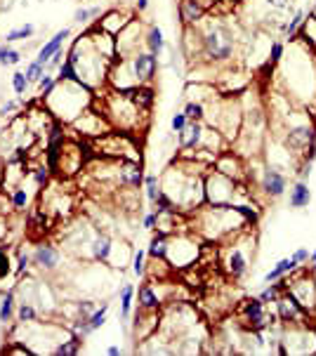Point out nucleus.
Instances as JSON below:
<instances>
[{
  "instance_id": "obj_26",
  "label": "nucleus",
  "mask_w": 316,
  "mask_h": 356,
  "mask_svg": "<svg viewBox=\"0 0 316 356\" xmlns=\"http://www.w3.org/2000/svg\"><path fill=\"white\" fill-rule=\"evenodd\" d=\"M144 47L151 52V55H161L163 50H166V36H163V31L158 29L156 24H149L146 26V34H144Z\"/></svg>"
},
{
  "instance_id": "obj_29",
  "label": "nucleus",
  "mask_w": 316,
  "mask_h": 356,
  "mask_svg": "<svg viewBox=\"0 0 316 356\" xmlns=\"http://www.w3.org/2000/svg\"><path fill=\"white\" fill-rule=\"evenodd\" d=\"M137 298V290H135L133 283H123L121 285V319L128 321L133 316V302Z\"/></svg>"
},
{
  "instance_id": "obj_57",
  "label": "nucleus",
  "mask_w": 316,
  "mask_h": 356,
  "mask_svg": "<svg viewBox=\"0 0 316 356\" xmlns=\"http://www.w3.org/2000/svg\"><path fill=\"white\" fill-rule=\"evenodd\" d=\"M309 262H312V264H316V250H312V252H309Z\"/></svg>"
},
{
  "instance_id": "obj_22",
  "label": "nucleus",
  "mask_w": 316,
  "mask_h": 356,
  "mask_svg": "<svg viewBox=\"0 0 316 356\" xmlns=\"http://www.w3.org/2000/svg\"><path fill=\"white\" fill-rule=\"evenodd\" d=\"M69 36H71V29H62V31H57V34H54L50 40L45 43V45L41 47V50H38V57H36V62H41L43 67H45L47 62H50V59L57 55L59 50H62L64 47V43L69 40Z\"/></svg>"
},
{
  "instance_id": "obj_1",
  "label": "nucleus",
  "mask_w": 316,
  "mask_h": 356,
  "mask_svg": "<svg viewBox=\"0 0 316 356\" xmlns=\"http://www.w3.org/2000/svg\"><path fill=\"white\" fill-rule=\"evenodd\" d=\"M194 29L201 38V57L215 67H225L232 62L238 45L243 43L238 36V26L225 21V14H215V17L205 14Z\"/></svg>"
},
{
  "instance_id": "obj_48",
  "label": "nucleus",
  "mask_w": 316,
  "mask_h": 356,
  "mask_svg": "<svg viewBox=\"0 0 316 356\" xmlns=\"http://www.w3.org/2000/svg\"><path fill=\"white\" fill-rule=\"evenodd\" d=\"M10 274H12V260H10V250L5 248V250L0 252V281L8 278Z\"/></svg>"
},
{
  "instance_id": "obj_11",
  "label": "nucleus",
  "mask_w": 316,
  "mask_h": 356,
  "mask_svg": "<svg viewBox=\"0 0 316 356\" xmlns=\"http://www.w3.org/2000/svg\"><path fill=\"white\" fill-rule=\"evenodd\" d=\"M71 128L78 130V134H83V137H88V139H97V137H102V134L113 130L104 113H95L92 109H85L80 113V116L71 123Z\"/></svg>"
},
{
  "instance_id": "obj_44",
  "label": "nucleus",
  "mask_w": 316,
  "mask_h": 356,
  "mask_svg": "<svg viewBox=\"0 0 316 356\" xmlns=\"http://www.w3.org/2000/svg\"><path fill=\"white\" fill-rule=\"evenodd\" d=\"M100 305H95L92 300H80L76 302V316H80V319H90L92 314H95V309Z\"/></svg>"
},
{
  "instance_id": "obj_2",
  "label": "nucleus",
  "mask_w": 316,
  "mask_h": 356,
  "mask_svg": "<svg viewBox=\"0 0 316 356\" xmlns=\"http://www.w3.org/2000/svg\"><path fill=\"white\" fill-rule=\"evenodd\" d=\"M161 189L175 201L179 213H194L196 208H201L205 203L203 177L192 175L177 161L161 175Z\"/></svg>"
},
{
  "instance_id": "obj_47",
  "label": "nucleus",
  "mask_w": 316,
  "mask_h": 356,
  "mask_svg": "<svg viewBox=\"0 0 316 356\" xmlns=\"http://www.w3.org/2000/svg\"><path fill=\"white\" fill-rule=\"evenodd\" d=\"M29 264H31V255H29V252H19V255H17V267H14L12 274L17 278H21L26 272H29Z\"/></svg>"
},
{
  "instance_id": "obj_52",
  "label": "nucleus",
  "mask_w": 316,
  "mask_h": 356,
  "mask_svg": "<svg viewBox=\"0 0 316 356\" xmlns=\"http://www.w3.org/2000/svg\"><path fill=\"white\" fill-rule=\"evenodd\" d=\"M293 262L297 264H304V262H309V248H297L295 252H293Z\"/></svg>"
},
{
  "instance_id": "obj_3",
  "label": "nucleus",
  "mask_w": 316,
  "mask_h": 356,
  "mask_svg": "<svg viewBox=\"0 0 316 356\" xmlns=\"http://www.w3.org/2000/svg\"><path fill=\"white\" fill-rule=\"evenodd\" d=\"M90 104H92V90L83 83H76V80L57 83L52 95L43 99V106L52 113L54 121L64 123V126H71L80 113L90 109Z\"/></svg>"
},
{
  "instance_id": "obj_55",
  "label": "nucleus",
  "mask_w": 316,
  "mask_h": 356,
  "mask_svg": "<svg viewBox=\"0 0 316 356\" xmlns=\"http://www.w3.org/2000/svg\"><path fill=\"white\" fill-rule=\"evenodd\" d=\"M106 354L109 356H118L121 354V347H118V344H111V347H106Z\"/></svg>"
},
{
  "instance_id": "obj_28",
  "label": "nucleus",
  "mask_w": 316,
  "mask_h": 356,
  "mask_svg": "<svg viewBox=\"0 0 316 356\" xmlns=\"http://www.w3.org/2000/svg\"><path fill=\"white\" fill-rule=\"evenodd\" d=\"M297 264L293 262V257H286V260H279L271 267V272L264 274V283H271V281H279L281 276H291V274H295Z\"/></svg>"
},
{
  "instance_id": "obj_35",
  "label": "nucleus",
  "mask_w": 316,
  "mask_h": 356,
  "mask_svg": "<svg viewBox=\"0 0 316 356\" xmlns=\"http://www.w3.org/2000/svg\"><path fill=\"white\" fill-rule=\"evenodd\" d=\"M102 12H104V8H102V5H95V8H78L74 12V24H78V26L90 24V19L100 17Z\"/></svg>"
},
{
  "instance_id": "obj_4",
  "label": "nucleus",
  "mask_w": 316,
  "mask_h": 356,
  "mask_svg": "<svg viewBox=\"0 0 316 356\" xmlns=\"http://www.w3.org/2000/svg\"><path fill=\"white\" fill-rule=\"evenodd\" d=\"M279 134L276 137L286 144L297 158L314 161L316 158V126L307 111L293 109L286 118L274 123Z\"/></svg>"
},
{
  "instance_id": "obj_51",
  "label": "nucleus",
  "mask_w": 316,
  "mask_h": 356,
  "mask_svg": "<svg viewBox=\"0 0 316 356\" xmlns=\"http://www.w3.org/2000/svg\"><path fill=\"white\" fill-rule=\"evenodd\" d=\"M17 109H19V104H17V102H14V99H8L3 106H0V118H8V116H12V113L17 111Z\"/></svg>"
},
{
  "instance_id": "obj_20",
  "label": "nucleus",
  "mask_w": 316,
  "mask_h": 356,
  "mask_svg": "<svg viewBox=\"0 0 316 356\" xmlns=\"http://www.w3.org/2000/svg\"><path fill=\"white\" fill-rule=\"evenodd\" d=\"M113 246H116V241L111 239L109 234H104V231H97L95 236H92V241H90V257L95 262H100V264H106L109 267V262H111V252H113Z\"/></svg>"
},
{
  "instance_id": "obj_34",
  "label": "nucleus",
  "mask_w": 316,
  "mask_h": 356,
  "mask_svg": "<svg viewBox=\"0 0 316 356\" xmlns=\"http://www.w3.org/2000/svg\"><path fill=\"white\" fill-rule=\"evenodd\" d=\"M21 62V52L14 50L10 43H3L0 45V67H17Z\"/></svg>"
},
{
  "instance_id": "obj_53",
  "label": "nucleus",
  "mask_w": 316,
  "mask_h": 356,
  "mask_svg": "<svg viewBox=\"0 0 316 356\" xmlns=\"http://www.w3.org/2000/svg\"><path fill=\"white\" fill-rule=\"evenodd\" d=\"M64 57H67V55H64V52L59 50L57 55H54V57L50 59V62L45 64V69H59V67H62V62H64Z\"/></svg>"
},
{
  "instance_id": "obj_33",
  "label": "nucleus",
  "mask_w": 316,
  "mask_h": 356,
  "mask_svg": "<svg viewBox=\"0 0 316 356\" xmlns=\"http://www.w3.org/2000/svg\"><path fill=\"white\" fill-rule=\"evenodd\" d=\"M17 323L19 326H26V323H34L38 319V309H36V305L34 302H29V300H24V302H19L17 305Z\"/></svg>"
},
{
  "instance_id": "obj_45",
  "label": "nucleus",
  "mask_w": 316,
  "mask_h": 356,
  "mask_svg": "<svg viewBox=\"0 0 316 356\" xmlns=\"http://www.w3.org/2000/svg\"><path fill=\"white\" fill-rule=\"evenodd\" d=\"M29 88H31V83L26 80L24 71H17V73L12 75V90H14V95H26V93H29Z\"/></svg>"
},
{
  "instance_id": "obj_23",
  "label": "nucleus",
  "mask_w": 316,
  "mask_h": 356,
  "mask_svg": "<svg viewBox=\"0 0 316 356\" xmlns=\"http://www.w3.org/2000/svg\"><path fill=\"white\" fill-rule=\"evenodd\" d=\"M288 203H291V208H295V210H302L312 203V189H309L307 182L297 180L295 185L291 187V198H288Z\"/></svg>"
},
{
  "instance_id": "obj_10",
  "label": "nucleus",
  "mask_w": 316,
  "mask_h": 356,
  "mask_svg": "<svg viewBox=\"0 0 316 356\" xmlns=\"http://www.w3.org/2000/svg\"><path fill=\"white\" fill-rule=\"evenodd\" d=\"M286 290L300 302V307H304L309 314H316V276L312 272H302L297 276L288 278Z\"/></svg>"
},
{
  "instance_id": "obj_25",
  "label": "nucleus",
  "mask_w": 316,
  "mask_h": 356,
  "mask_svg": "<svg viewBox=\"0 0 316 356\" xmlns=\"http://www.w3.org/2000/svg\"><path fill=\"white\" fill-rule=\"evenodd\" d=\"M168 246H170V236L156 231V234L151 236V241H149V248H146V257H149V260H166Z\"/></svg>"
},
{
  "instance_id": "obj_5",
  "label": "nucleus",
  "mask_w": 316,
  "mask_h": 356,
  "mask_svg": "<svg viewBox=\"0 0 316 356\" xmlns=\"http://www.w3.org/2000/svg\"><path fill=\"white\" fill-rule=\"evenodd\" d=\"M255 250V239L248 234V229L238 231L234 236V244L225 250V269L234 281H241L250 272V255Z\"/></svg>"
},
{
  "instance_id": "obj_49",
  "label": "nucleus",
  "mask_w": 316,
  "mask_h": 356,
  "mask_svg": "<svg viewBox=\"0 0 316 356\" xmlns=\"http://www.w3.org/2000/svg\"><path fill=\"white\" fill-rule=\"evenodd\" d=\"M187 126H189V118H187V113H184V111H177L175 116L170 118V130H172V132L184 130Z\"/></svg>"
},
{
  "instance_id": "obj_17",
  "label": "nucleus",
  "mask_w": 316,
  "mask_h": 356,
  "mask_svg": "<svg viewBox=\"0 0 316 356\" xmlns=\"http://www.w3.org/2000/svg\"><path fill=\"white\" fill-rule=\"evenodd\" d=\"M31 262H34L41 272H57L59 262H62V252H59V248L54 244L43 241V244H38L34 248V252H31Z\"/></svg>"
},
{
  "instance_id": "obj_12",
  "label": "nucleus",
  "mask_w": 316,
  "mask_h": 356,
  "mask_svg": "<svg viewBox=\"0 0 316 356\" xmlns=\"http://www.w3.org/2000/svg\"><path fill=\"white\" fill-rule=\"evenodd\" d=\"M144 45V34H142V21L135 17L128 26L116 36V52L121 59H130L133 55L142 52Z\"/></svg>"
},
{
  "instance_id": "obj_56",
  "label": "nucleus",
  "mask_w": 316,
  "mask_h": 356,
  "mask_svg": "<svg viewBox=\"0 0 316 356\" xmlns=\"http://www.w3.org/2000/svg\"><path fill=\"white\" fill-rule=\"evenodd\" d=\"M5 165L8 163H5V158L0 156V185H3V180H5Z\"/></svg>"
},
{
  "instance_id": "obj_40",
  "label": "nucleus",
  "mask_w": 316,
  "mask_h": 356,
  "mask_svg": "<svg viewBox=\"0 0 316 356\" xmlns=\"http://www.w3.org/2000/svg\"><path fill=\"white\" fill-rule=\"evenodd\" d=\"M182 111L187 113L189 121H205V104H203V102L187 99V104H184Z\"/></svg>"
},
{
  "instance_id": "obj_9",
  "label": "nucleus",
  "mask_w": 316,
  "mask_h": 356,
  "mask_svg": "<svg viewBox=\"0 0 316 356\" xmlns=\"http://www.w3.org/2000/svg\"><path fill=\"white\" fill-rule=\"evenodd\" d=\"M274 316L283 326H309V319L314 314H309L304 307H300V302L288 290H283L279 300L274 302Z\"/></svg>"
},
{
  "instance_id": "obj_43",
  "label": "nucleus",
  "mask_w": 316,
  "mask_h": 356,
  "mask_svg": "<svg viewBox=\"0 0 316 356\" xmlns=\"http://www.w3.org/2000/svg\"><path fill=\"white\" fill-rule=\"evenodd\" d=\"M146 248H139V250L133 252V274L137 278H144L146 276Z\"/></svg>"
},
{
  "instance_id": "obj_14",
  "label": "nucleus",
  "mask_w": 316,
  "mask_h": 356,
  "mask_svg": "<svg viewBox=\"0 0 316 356\" xmlns=\"http://www.w3.org/2000/svg\"><path fill=\"white\" fill-rule=\"evenodd\" d=\"M258 187L260 191L264 193V198H269V201H276V198H281L283 193H286L288 189V175L276 168H267L262 170V175H260L258 180Z\"/></svg>"
},
{
  "instance_id": "obj_8",
  "label": "nucleus",
  "mask_w": 316,
  "mask_h": 356,
  "mask_svg": "<svg viewBox=\"0 0 316 356\" xmlns=\"http://www.w3.org/2000/svg\"><path fill=\"white\" fill-rule=\"evenodd\" d=\"M238 314H241V321L248 331H271L276 321V316L267 311V305L260 298L243 300L238 307Z\"/></svg>"
},
{
  "instance_id": "obj_39",
  "label": "nucleus",
  "mask_w": 316,
  "mask_h": 356,
  "mask_svg": "<svg viewBox=\"0 0 316 356\" xmlns=\"http://www.w3.org/2000/svg\"><path fill=\"white\" fill-rule=\"evenodd\" d=\"M144 193H146V201L154 203L158 198V193H161V177L158 175H144Z\"/></svg>"
},
{
  "instance_id": "obj_37",
  "label": "nucleus",
  "mask_w": 316,
  "mask_h": 356,
  "mask_svg": "<svg viewBox=\"0 0 316 356\" xmlns=\"http://www.w3.org/2000/svg\"><path fill=\"white\" fill-rule=\"evenodd\" d=\"M57 83H64V80H76V83H80V75H78V69H76V64H71L67 57H64L62 67L57 69Z\"/></svg>"
},
{
  "instance_id": "obj_30",
  "label": "nucleus",
  "mask_w": 316,
  "mask_h": 356,
  "mask_svg": "<svg viewBox=\"0 0 316 356\" xmlns=\"http://www.w3.org/2000/svg\"><path fill=\"white\" fill-rule=\"evenodd\" d=\"M80 347H83V337L71 335V333H69V337L62 340V342H59L57 347L52 349V354L54 356H76L80 352Z\"/></svg>"
},
{
  "instance_id": "obj_19",
  "label": "nucleus",
  "mask_w": 316,
  "mask_h": 356,
  "mask_svg": "<svg viewBox=\"0 0 316 356\" xmlns=\"http://www.w3.org/2000/svg\"><path fill=\"white\" fill-rule=\"evenodd\" d=\"M205 123L203 121H189V126L184 130L177 132V151L182 154H189V151H196L201 147V139H203Z\"/></svg>"
},
{
  "instance_id": "obj_21",
  "label": "nucleus",
  "mask_w": 316,
  "mask_h": 356,
  "mask_svg": "<svg viewBox=\"0 0 316 356\" xmlns=\"http://www.w3.org/2000/svg\"><path fill=\"white\" fill-rule=\"evenodd\" d=\"M208 14V8L199 0H179V19H182V26H196L201 19Z\"/></svg>"
},
{
  "instance_id": "obj_13",
  "label": "nucleus",
  "mask_w": 316,
  "mask_h": 356,
  "mask_svg": "<svg viewBox=\"0 0 316 356\" xmlns=\"http://www.w3.org/2000/svg\"><path fill=\"white\" fill-rule=\"evenodd\" d=\"M130 64V71L135 75V83L139 85H151L156 78V71H158V57L151 55L149 50H142L137 55H133L128 59Z\"/></svg>"
},
{
  "instance_id": "obj_15",
  "label": "nucleus",
  "mask_w": 316,
  "mask_h": 356,
  "mask_svg": "<svg viewBox=\"0 0 316 356\" xmlns=\"http://www.w3.org/2000/svg\"><path fill=\"white\" fill-rule=\"evenodd\" d=\"M135 17H137V12H135V10L111 8V10H104V12H102V19H100V24H97V26H100L104 34L116 38Z\"/></svg>"
},
{
  "instance_id": "obj_38",
  "label": "nucleus",
  "mask_w": 316,
  "mask_h": 356,
  "mask_svg": "<svg viewBox=\"0 0 316 356\" xmlns=\"http://www.w3.org/2000/svg\"><path fill=\"white\" fill-rule=\"evenodd\" d=\"M36 34V26L34 24H24V26H17V29H12V31H8L5 34V43H19V40H26V38H31Z\"/></svg>"
},
{
  "instance_id": "obj_18",
  "label": "nucleus",
  "mask_w": 316,
  "mask_h": 356,
  "mask_svg": "<svg viewBox=\"0 0 316 356\" xmlns=\"http://www.w3.org/2000/svg\"><path fill=\"white\" fill-rule=\"evenodd\" d=\"M158 323H161V314L158 311H149V309H139L137 307V314H135V323H133V333L137 342H144L151 335L158 333Z\"/></svg>"
},
{
  "instance_id": "obj_41",
  "label": "nucleus",
  "mask_w": 316,
  "mask_h": 356,
  "mask_svg": "<svg viewBox=\"0 0 316 356\" xmlns=\"http://www.w3.org/2000/svg\"><path fill=\"white\" fill-rule=\"evenodd\" d=\"M29 175L34 177L36 187H38V189H43V187L50 185V175H52V170L47 168V163H43V165H36V168H31Z\"/></svg>"
},
{
  "instance_id": "obj_42",
  "label": "nucleus",
  "mask_w": 316,
  "mask_h": 356,
  "mask_svg": "<svg viewBox=\"0 0 316 356\" xmlns=\"http://www.w3.org/2000/svg\"><path fill=\"white\" fill-rule=\"evenodd\" d=\"M106 314H109V305H106V302H102V307H97L95 314H92L90 319H88V326H90L92 333L100 331V328L104 326V323H106Z\"/></svg>"
},
{
  "instance_id": "obj_7",
  "label": "nucleus",
  "mask_w": 316,
  "mask_h": 356,
  "mask_svg": "<svg viewBox=\"0 0 316 356\" xmlns=\"http://www.w3.org/2000/svg\"><path fill=\"white\" fill-rule=\"evenodd\" d=\"M201 257V248L196 236L187 234V229L177 231L175 236L170 239V246H168V264L172 269H189L199 262Z\"/></svg>"
},
{
  "instance_id": "obj_58",
  "label": "nucleus",
  "mask_w": 316,
  "mask_h": 356,
  "mask_svg": "<svg viewBox=\"0 0 316 356\" xmlns=\"http://www.w3.org/2000/svg\"><path fill=\"white\" fill-rule=\"evenodd\" d=\"M3 134H5V130H3V126H0V137H3Z\"/></svg>"
},
{
  "instance_id": "obj_54",
  "label": "nucleus",
  "mask_w": 316,
  "mask_h": 356,
  "mask_svg": "<svg viewBox=\"0 0 316 356\" xmlns=\"http://www.w3.org/2000/svg\"><path fill=\"white\" fill-rule=\"evenodd\" d=\"M146 8H149V0H135V12H146Z\"/></svg>"
},
{
  "instance_id": "obj_36",
  "label": "nucleus",
  "mask_w": 316,
  "mask_h": 356,
  "mask_svg": "<svg viewBox=\"0 0 316 356\" xmlns=\"http://www.w3.org/2000/svg\"><path fill=\"white\" fill-rule=\"evenodd\" d=\"M283 57H286V43L283 40H269V50H267L264 62H269L271 67H279V64L283 62Z\"/></svg>"
},
{
  "instance_id": "obj_27",
  "label": "nucleus",
  "mask_w": 316,
  "mask_h": 356,
  "mask_svg": "<svg viewBox=\"0 0 316 356\" xmlns=\"http://www.w3.org/2000/svg\"><path fill=\"white\" fill-rule=\"evenodd\" d=\"M17 314V290H5L3 298H0V323L8 326L10 321Z\"/></svg>"
},
{
  "instance_id": "obj_31",
  "label": "nucleus",
  "mask_w": 316,
  "mask_h": 356,
  "mask_svg": "<svg viewBox=\"0 0 316 356\" xmlns=\"http://www.w3.org/2000/svg\"><path fill=\"white\" fill-rule=\"evenodd\" d=\"M29 203H31V191L24 185L14 187L12 191H10V206H12V210L21 213V210L29 208Z\"/></svg>"
},
{
  "instance_id": "obj_50",
  "label": "nucleus",
  "mask_w": 316,
  "mask_h": 356,
  "mask_svg": "<svg viewBox=\"0 0 316 356\" xmlns=\"http://www.w3.org/2000/svg\"><path fill=\"white\" fill-rule=\"evenodd\" d=\"M142 226H144L146 231H156V226H158V213L156 210H151V213H146L144 217H142Z\"/></svg>"
},
{
  "instance_id": "obj_46",
  "label": "nucleus",
  "mask_w": 316,
  "mask_h": 356,
  "mask_svg": "<svg viewBox=\"0 0 316 356\" xmlns=\"http://www.w3.org/2000/svg\"><path fill=\"white\" fill-rule=\"evenodd\" d=\"M45 73V67H43L41 62H31L29 67H26V71H24V75H26V80H29V83H38V78H41V75Z\"/></svg>"
},
{
  "instance_id": "obj_6",
  "label": "nucleus",
  "mask_w": 316,
  "mask_h": 356,
  "mask_svg": "<svg viewBox=\"0 0 316 356\" xmlns=\"http://www.w3.org/2000/svg\"><path fill=\"white\" fill-rule=\"evenodd\" d=\"M203 191L208 206H238V182L215 168L203 175Z\"/></svg>"
},
{
  "instance_id": "obj_16",
  "label": "nucleus",
  "mask_w": 316,
  "mask_h": 356,
  "mask_svg": "<svg viewBox=\"0 0 316 356\" xmlns=\"http://www.w3.org/2000/svg\"><path fill=\"white\" fill-rule=\"evenodd\" d=\"M116 185L121 189H139L144 185V165H142V161H118Z\"/></svg>"
},
{
  "instance_id": "obj_32",
  "label": "nucleus",
  "mask_w": 316,
  "mask_h": 356,
  "mask_svg": "<svg viewBox=\"0 0 316 356\" xmlns=\"http://www.w3.org/2000/svg\"><path fill=\"white\" fill-rule=\"evenodd\" d=\"M304 17H307V14H304V10H295V12H293V17L291 19H286L283 21V24L279 26L281 29V34L286 36V38H295V34L300 31V26H302V21H304Z\"/></svg>"
},
{
  "instance_id": "obj_24",
  "label": "nucleus",
  "mask_w": 316,
  "mask_h": 356,
  "mask_svg": "<svg viewBox=\"0 0 316 356\" xmlns=\"http://www.w3.org/2000/svg\"><path fill=\"white\" fill-rule=\"evenodd\" d=\"M137 302H139V309H149V311H161L163 300L158 298V293L154 290V283H144L139 285L137 290Z\"/></svg>"
}]
</instances>
